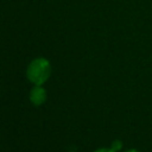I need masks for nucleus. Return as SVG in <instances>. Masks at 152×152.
Masks as SVG:
<instances>
[{
    "label": "nucleus",
    "instance_id": "nucleus-1",
    "mask_svg": "<svg viewBox=\"0 0 152 152\" xmlns=\"http://www.w3.org/2000/svg\"><path fill=\"white\" fill-rule=\"evenodd\" d=\"M52 66L48 58L36 57L26 66V78L33 86H43L51 76Z\"/></svg>",
    "mask_w": 152,
    "mask_h": 152
},
{
    "label": "nucleus",
    "instance_id": "nucleus-2",
    "mask_svg": "<svg viewBox=\"0 0 152 152\" xmlns=\"http://www.w3.org/2000/svg\"><path fill=\"white\" fill-rule=\"evenodd\" d=\"M28 99L31 101V103L36 107L42 106L46 99H48V91L43 86H33L30 90L28 94Z\"/></svg>",
    "mask_w": 152,
    "mask_h": 152
},
{
    "label": "nucleus",
    "instance_id": "nucleus-3",
    "mask_svg": "<svg viewBox=\"0 0 152 152\" xmlns=\"http://www.w3.org/2000/svg\"><path fill=\"white\" fill-rule=\"evenodd\" d=\"M110 147H112L114 151H116V152H120V151H122V147H124V142H122L120 139H115V140H113V141L110 142Z\"/></svg>",
    "mask_w": 152,
    "mask_h": 152
},
{
    "label": "nucleus",
    "instance_id": "nucleus-4",
    "mask_svg": "<svg viewBox=\"0 0 152 152\" xmlns=\"http://www.w3.org/2000/svg\"><path fill=\"white\" fill-rule=\"evenodd\" d=\"M93 152H116V151H114V150L109 146V147H99V148L94 150Z\"/></svg>",
    "mask_w": 152,
    "mask_h": 152
},
{
    "label": "nucleus",
    "instance_id": "nucleus-5",
    "mask_svg": "<svg viewBox=\"0 0 152 152\" xmlns=\"http://www.w3.org/2000/svg\"><path fill=\"white\" fill-rule=\"evenodd\" d=\"M122 152H140L138 148H127V150H124Z\"/></svg>",
    "mask_w": 152,
    "mask_h": 152
}]
</instances>
